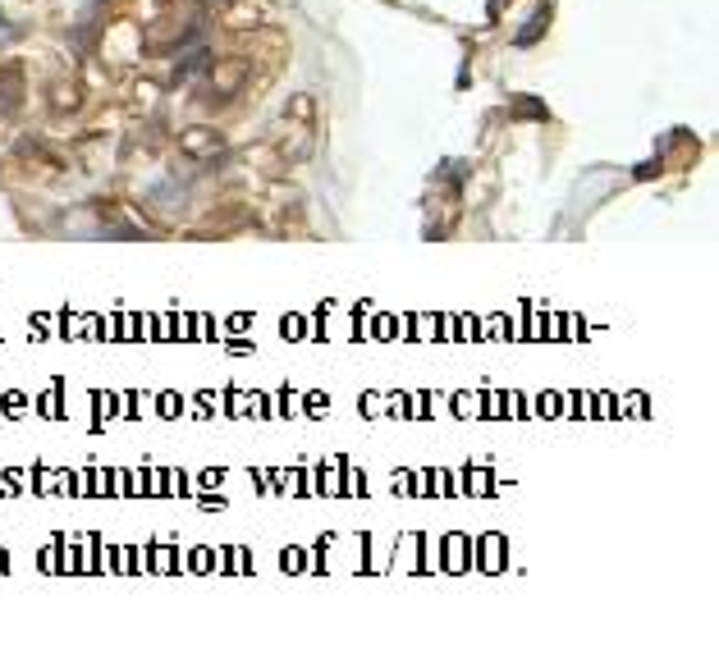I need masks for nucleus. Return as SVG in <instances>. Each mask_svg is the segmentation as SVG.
I'll return each instance as SVG.
<instances>
[{
  "mask_svg": "<svg viewBox=\"0 0 719 645\" xmlns=\"http://www.w3.org/2000/svg\"><path fill=\"white\" fill-rule=\"evenodd\" d=\"M545 23H550V10H536V14H532V19H527V23H523V33H518V46H532V42H536V37H541V33H545Z\"/></svg>",
  "mask_w": 719,
  "mask_h": 645,
  "instance_id": "obj_2",
  "label": "nucleus"
},
{
  "mask_svg": "<svg viewBox=\"0 0 719 645\" xmlns=\"http://www.w3.org/2000/svg\"><path fill=\"white\" fill-rule=\"evenodd\" d=\"M19 101H23V78H19V69H5V87H0V110H5V115H14V110H19Z\"/></svg>",
  "mask_w": 719,
  "mask_h": 645,
  "instance_id": "obj_1",
  "label": "nucleus"
}]
</instances>
